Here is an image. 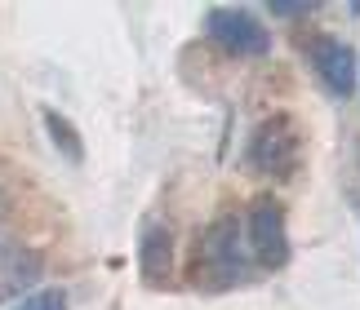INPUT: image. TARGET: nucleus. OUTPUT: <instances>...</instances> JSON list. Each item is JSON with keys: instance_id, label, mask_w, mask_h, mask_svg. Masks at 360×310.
Returning a JSON list of instances; mask_svg holds the SVG:
<instances>
[{"instance_id": "obj_1", "label": "nucleus", "mask_w": 360, "mask_h": 310, "mask_svg": "<svg viewBox=\"0 0 360 310\" xmlns=\"http://www.w3.org/2000/svg\"><path fill=\"white\" fill-rule=\"evenodd\" d=\"M254 252H249V239H245V217H223L214 222L210 231L200 235L196 244V262H191V275L210 288H231V284H245L254 275Z\"/></svg>"}, {"instance_id": "obj_2", "label": "nucleus", "mask_w": 360, "mask_h": 310, "mask_svg": "<svg viewBox=\"0 0 360 310\" xmlns=\"http://www.w3.org/2000/svg\"><path fill=\"white\" fill-rule=\"evenodd\" d=\"M245 239H249V252H254V266L258 271H281L289 262V235H285V208L262 195V200L249 204L245 213Z\"/></svg>"}, {"instance_id": "obj_3", "label": "nucleus", "mask_w": 360, "mask_h": 310, "mask_svg": "<svg viewBox=\"0 0 360 310\" xmlns=\"http://www.w3.org/2000/svg\"><path fill=\"white\" fill-rule=\"evenodd\" d=\"M249 164L267 177H289L298 164V133L285 116H267L254 129V142H249Z\"/></svg>"}, {"instance_id": "obj_4", "label": "nucleus", "mask_w": 360, "mask_h": 310, "mask_svg": "<svg viewBox=\"0 0 360 310\" xmlns=\"http://www.w3.org/2000/svg\"><path fill=\"white\" fill-rule=\"evenodd\" d=\"M210 36H214L227 53H236V58L267 53V45H271L267 27H262L249 9H236V5H223V9L210 13Z\"/></svg>"}, {"instance_id": "obj_5", "label": "nucleus", "mask_w": 360, "mask_h": 310, "mask_svg": "<svg viewBox=\"0 0 360 310\" xmlns=\"http://www.w3.org/2000/svg\"><path fill=\"white\" fill-rule=\"evenodd\" d=\"M311 67H316V76H321V84L329 93H338V97H347L356 89V53L342 45V40H311Z\"/></svg>"}, {"instance_id": "obj_6", "label": "nucleus", "mask_w": 360, "mask_h": 310, "mask_svg": "<svg viewBox=\"0 0 360 310\" xmlns=\"http://www.w3.org/2000/svg\"><path fill=\"white\" fill-rule=\"evenodd\" d=\"M40 257L32 248H22V244H0V306L13 302L18 292H27L40 279Z\"/></svg>"}, {"instance_id": "obj_7", "label": "nucleus", "mask_w": 360, "mask_h": 310, "mask_svg": "<svg viewBox=\"0 0 360 310\" xmlns=\"http://www.w3.org/2000/svg\"><path fill=\"white\" fill-rule=\"evenodd\" d=\"M138 262H143V275L147 279H169V271H174V239H169V231L151 222V227L143 231Z\"/></svg>"}, {"instance_id": "obj_8", "label": "nucleus", "mask_w": 360, "mask_h": 310, "mask_svg": "<svg viewBox=\"0 0 360 310\" xmlns=\"http://www.w3.org/2000/svg\"><path fill=\"white\" fill-rule=\"evenodd\" d=\"M45 124H49V133H53V142L63 147V155H72V160H80V137L72 133V124H67L58 111H45Z\"/></svg>"}, {"instance_id": "obj_9", "label": "nucleus", "mask_w": 360, "mask_h": 310, "mask_svg": "<svg viewBox=\"0 0 360 310\" xmlns=\"http://www.w3.org/2000/svg\"><path fill=\"white\" fill-rule=\"evenodd\" d=\"M13 310H67V292L63 288H36L32 297H22Z\"/></svg>"}, {"instance_id": "obj_10", "label": "nucleus", "mask_w": 360, "mask_h": 310, "mask_svg": "<svg viewBox=\"0 0 360 310\" xmlns=\"http://www.w3.org/2000/svg\"><path fill=\"white\" fill-rule=\"evenodd\" d=\"M271 13H281V18H307V13H316V5H271Z\"/></svg>"}, {"instance_id": "obj_11", "label": "nucleus", "mask_w": 360, "mask_h": 310, "mask_svg": "<svg viewBox=\"0 0 360 310\" xmlns=\"http://www.w3.org/2000/svg\"><path fill=\"white\" fill-rule=\"evenodd\" d=\"M0 208H5V195H0Z\"/></svg>"}]
</instances>
